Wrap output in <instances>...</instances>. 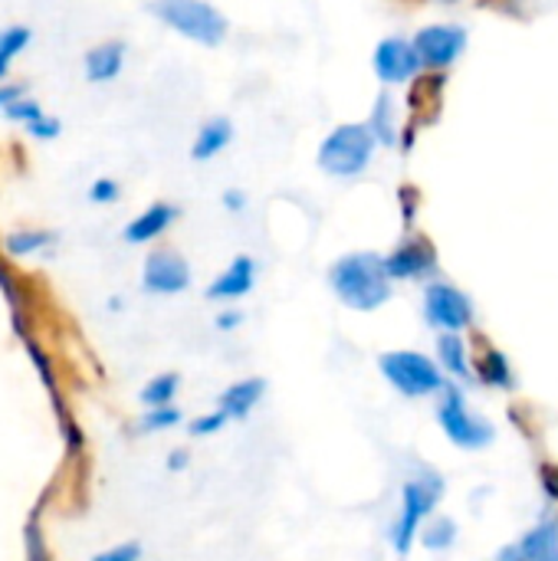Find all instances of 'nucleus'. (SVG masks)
Listing matches in <instances>:
<instances>
[{
  "mask_svg": "<svg viewBox=\"0 0 558 561\" xmlns=\"http://www.w3.org/2000/svg\"><path fill=\"white\" fill-rule=\"evenodd\" d=\"M326 283H329V293L335 296V302L358 316L382 312L395 299V289H398L395 279L388 276L385 253H378V250L339 253L326 270Z\"/></svg>",
  "mask_w": 558,
  "mask_h": 561,
  "instance_id": "obj_1",
  "label": "nucleus"
},
{
  "mask_svg": "<svg viewBox=\"0 0 558 561\" xmlns=\"http://www.w3.org/2000/svg\"><path fill=\"white\" fill-rule=\"evenodd\" d=\"M447 496V477L434 467H414L411 477H405L401 483V500L395 510V519L388 526V546L405 559L418 549L421 529L424 523L441 510Z\"/></svg>",
  "mask_w": 558,
  "mask_h": 561,
  "instance_id": "obj_2",
  "label": "nucleus"
},
{
  "mask_svg": "<svg viewBox=\"0 0 558 561\" xmlns=\"http://www.w3.org/2000/svg\"><path fill=\"white\" fill-rule=\"evenodd\" d=\"M378 154H382V145L375 141L365 118L362 122H339L319 138L316 168L329 181L349 184V181L365 178L372 171V164L378 161Z\"/></svg>",
  "mask_w": 558,
  "mask_h": 561,
  "instance_id": "obj_3",
  "label": "nucleus"
},
{
  "mask_svg": "<svg viewBox=\"0 0 558 561\" xmlns=\"http://www.w3.org/2000/svg\"><path fill=\"white\" fill-rule=\"evenodd\" d=\"M148 13L174 36L217 49L230 39V16L214 0H151Z\"/></svg>",
  "mask_w": 558,
  "mask_h": 561,
  "instance_id": "obj_4",
  "label": "nucleus"
},
{
  "mask_svg": "<svg viewBox=\"0 0 558 561\" xmlns=\"http://www.w3.org/2000/svg\"><path fill=\"white\" fill-rule=\"evenodd\" d=\"M378 375L385 385L408 401H437L451 385L434 352L421 348H388L378 355Z\"/></svg>",
  "mask_w": 558,
  "mask_h": 561,
  "instance_id": "obj_5",
  "label": "nucleus"
},
{
  "mask_svg": "<svg viewBox=\"0 0 558 561\" xmlns=\"http://www.w3.org/2000/svg\"><path fill=\"white\" fill-rule=\"evenodd\" d=\"M434 421L441 434L464 454H483L497 444V424L470 404L467 385L451 381L441 391V398L434 401Z\"/></svg>",
  "mask_w": 558,
  "mask_h": 561,
  "instance_id": "obj_6",
  "label": "nucleus"
},
{
  "mask_svg": "<svg viewBox=\"0 0 558 561\" xmlns=\"http://www.w3.org/2000/svg\"><path fill=\"white\" fill-rule=\"evenodd\" d=\"M421 319L434 335H470L477 329V302L464 286L447 276H437L421 286Z\"/></svg>",
  "mask_w": 558,
  "mask_h": 561,
  "instance_id": "obj_7",
  "label": "nucleus"
},
{
  "mask_svg": "<svg viewBox=\"0 0 558 561\" xmlns=\"http://www.w3.org/2000/svg\"><path fill=\"white\" fill-rule=\"evenodd\" d=\"M418 53H421V62H424V76H451L467 49H470V30L460 23V20H431V23H421L414 33H411Z\"/></svg>",
  "mask_w": 558,
  "mask_h": 561,
  "instance_id": "obj_8",
  "label": "nucleus"
},
{
  "mask_svg": "<svg viewBox=\"0 0 558 561\" xmlns=\"http://www.w3.org/2000/svg\"><path fill=\"white\" fill-rule=\"evenodd\" d=\"M385 266L395 286H408V283L424 286L441 276V253L424 230H405L385 250Z\"/></svg>",
  "mask_w": 558,
  "mask_h": 561,
  "instance_id": "obj_9",
  "label": "nucleus"
},
{
  "mask_svg": "<svg viewBox=\"0 0 558 561\" xmlns=\"http://www.w3.org/2000/svg\"><path fill=\"white\" fill-rule=\"evenodd\" d=\"M372 72L382 89H391V92L411 89L424 76V62H421L414 39L408 33L382 36L372 49Z\"/></svg>",
  "mask_w": 558,
  "mask_h": 561,
  "instance_id": "obj_10",
  "label": "nucleus"
},
{
  "mask_svg": "<svg viewBox=\"0 0 558 561\" xmlns=\"http://www.w3.org/2000/svg\"><path fill=\"white\" fill-rule=\"evenodd\" d=\"M194 283L191 263L174 247H155L141 263V289L148 296H181Z\"/></svg>",
  "mask_w": 558,
  "mask_h": 561,
  "instance_id": "obj_11",
  "label": "nucleus"
},
{
  "mask_svg": "<svg viewBox=\"0 0 558 561\" xmlns=\"http://www.w3.org/2000/svg\"><path fill=\"white\" fill-rule=\"evenodd\" d=\"M257 279H260V263H257V256L237 253V256L210 279V286L204 289V296H207L210 302H220V306H237L240 299H247V296L257 289Z\"/></svg>",
  "mask_w": 558,
  "mask_h": 561,
  "instance_id": "obj_12",
  "label": "nucleus"
},
{
  "mask_svg": "<svg viewBox=\"0 0 558 561\" xmlns=\"http://www.w3.org/2000/svg\"><path fill=\"white\" fill-rule=\"evenodd\" d=\"M493 561H558V516L549 513L533 523L516 542L503 546Z\"/></svg>",
  "mask_w": 558,
  "mask_h": 561,
  "instance_id": "obj_13",
  "label": "nucleus"
},
{
  "mask_svg": "<svg viewBox=\"0 0 558 561\" xmlns=\"http://www.w3.org/2000/svg\"><path fill=\"white\" fill-rule=\"evenodd\" d=\"M365 125L372 128V135H375V141L382 145V151H398V148H401L405 125H408L401 95L391 92V89H382V92L372 99V105H368Z\"/></svg>",
  "mask_w": 558,
  "mask_h": 561,
  "instance_id": "obj_14",
  "label": "nucleus"
},
{
  "mask_svg": "<svg viewBox=\"0 0 558 561\" xmlns=\"http://www.w3.org/2000/svg\"><path fill=\"white\" fill-rule=\"evenodd\" d=\"M178 217H181V207H178V204H171V201H155V204H148L145 210H138V214L125 224L122 237H125L128 247H148V243L161 240V237L178 224Z\"/></svg>",
  "mask_w": 558,
  "mask_h": 561,
  "instance_id": "obj_15",
  "label": "nucleus"
},
{
  "mask_svg": "<svg viewBox=\"0 0 558 561\" xmlns=\"http://www.w3.org/2000/svg\"><path fill=\"white\" fill-rule=\"evenodd\" d=\"M474 385L487 388V391H503V394H513L520 388V378H516V368L510 362V355L490 342H480L477 345V358H474Z\"/></svg>",
  "mask_w": 558,
  "mask_h": 561,
  "instance_id": "obj_16",
  "label": "nucleus"
},
{
  "mask_svg": "<svg viewBox=\"0 0 558 561\" xmlns=\"http://www.w3.org/2000/svg\"><path fill=\"white\" fill-rule=\"evenodd\" d=\"M434 358L444 368L447 381L457 385H474V358H477V345L470 342V335H457V332H444L434 339Z\"/></svg>",
  "mask_w": 558,
  "mask_h": 561,
  "instance_id": "obj_17",
  "label": "nucleus"
},
{
  "mask_svg": "<svg viewBox=\"0 0 558 561\" xmlns=\"http://www.w3.org/2000/svg\"><path fill=\"white\" fill-rule=\"evenodd\" d=\"M237 138V128L227 115H210L197 125L194 131V141H191V161L197 164H207L214 158H220Z\"/></svg>",
  "mask_w": 558,
  "mask_h": 561,
  "instance_id": "obj_18",
  "label": "nucleus"
},
{
  "mask_svg": "<svg viewBox=\"0 0 558 561\" xmlns=\"http://www.w3.org/2000/svg\"><path fill=\"white\" fill-rule=\"evenodd\" d=\"M125 53L128 46L122 39H105V43H95L92 49H86L82 56V72L92 85H105V82H115L125 69Z\"/></svg>",
  "mask_w": 558,
  "mask_h": 561,
  "instance_id": "obj_19",
  "label": "nucleus"
},
{
  "mask_svg": "<svg viewBox=\"0 0 558 561\" xmlns=\"http://www.w3.org/2000/svg\"><path fill=\"white\" fill-rule=\"evenodd\" d=\"M266 398V381L263 378H240L234 385H227L217 398V408L230 417V421H247Z\"/></svg>",
  "mask_w": 558,
  "mask_h": 561,
  "instance_id": "obj_20",
  "label": "nucleus"
},
{
  "mask_svg": "<svg viewBox=\"0 0 558 561\" xmlns=\"http://www.w3.org/2000/svg\"><path fill=\"white\" fill-rule=\"evenodd\" d=\"M457 539H460V523L454 516H447V513H434L424 523L418 546L424 552H431V556H444V552H451L457 546Z\"/></svg>",
  "mask_w": 558,
  "mask_h": 561,
  "instance_id": "obj_21",
  "label": "nucleus"
},
{
  "mask_svg": "<svg viewBox=\"0 0 558 561\" xmlns=\"http://www.w3.org/2000/svg\"><path fill=\"white\" fill-rule=\"evenodd\" d=\"M53 243H56V233H49V230H13V233L3 237L7 256H16V260L33 256V253H43Z\"/></svg>",
  "mask_w": 558,
  "mask_h": 561,
  "instance_id": "obj_22",
  "label": "nucleus"
},
{
  "mask_svg": "<svg viewBox=\"0 0 558 561\" xmlns=\"http://www.w3.org/2000/svg\"><path fill=\"white\" fill-rule=\"evenodd\" d=\"M178 391H181V375H178V371H161V375H155V378L141 388L138 398H141L145 408H164V404H174Z\"/></svg>",
  "mask_w": 558,
  "mask_h": 561,
  "instance_id": "obj_23",
  "label": "nucleus"
},
{
  "mask_svg": "<svg viewBox=\"0 0 558 561\" xmlns=\"http://www.w3.org/2000/svg\"><path fill=\"white\" fill-rule=\"evenodd\" d=\"M181 421H184V414H181L174 404L145 408V414H141V421H138V431H141V434H164V431H174Z\"/></svg>",
  "mask_w": 558,
  "mask_h": 561,
  "instance_id": "obj_24",
  "label": "nucleus"
},
{
  "mask_svg": "<svg viewBox=\"0 0 558 561\" xmlns=\"http://www.w3.org/2000/svg\"><path fill=\"white\" fill-rule=\"evenodd\" d=\"M395 201H398V214H401L405 230H418V217L424 210V194L414 184H401L395 191Z\"/></svg>",
  "mask_w": 558,
  "mask_h": 561,
  "instance_id": "obj_25",
  "label": "nucleus"
},
{
  "mask_svg": "<svg viewBox=\"0 0 558 561\" xmlns=\"http://www.w3.org/2000/svg\"><path fill=\"white\" fill-rule=\"evenodd\" d=\"M30 39H33L30 26H23V23H16V26H3V30H0V56L13 62V59L30 46Z\"/></svg>",
  "mask_w": 558,
  "mask_h": 561,
  "instance_id": "obj_26",
  "label": "nucleus"
},
{
  "mask_svg": "<svg viewBox=\"0 0 558 561\" xmlns=\"http://www.w3.org/2000/svg\"><path fill=\"white\" fill-rule=\"evenodd\" d=\"M227 424H230V417H227L220 408H214V411L197 414V417L187 424V431H191V437H214V434H220Z\"/></svg>",
  "mask_w": 558,
  "mask_h": 561,
  "instance_id": "obj_27",
  "label": "nucleus"
},
{
  "mask_svg": "<svg viewBox=\"0 0 558 561\" xmlns=\"http://www.w3.org/2000/svg\"><path fill=\"white\" fill-rule=\"evenodd\" d=\"M43 115V105L39 102H33V99H16V102H10L7 108H3V118L7 122H16V125H30V122H36Z\"/></svg>",
  "mask_w": 558,
  "mask_h": 561,
  "instance_id": "obj_28",
  "label": "nucleus"
},
{
  "mask_svg": "<svg viewBox=\"0 0 558 561\" xmlns=\"http://www.w3.org/2000/svg\"><path fill=\"white\" fill-rule=\"evenodd\" d=\"M122 197V184L115 178H95L89 184V201L92 204H115Z\"/></svg>",
  "mask_w": 558,
  "mask_h": 561,
  "instance_id": "obj_29",
  "label": "nucleus"
},
{
  "mask_svg": "<svg viewBox=\"0 0 558 561\" xmlns=\"http://www.w3.org/2000/svg\"><path fill=\"white\" fill-rule=\"evenodd\" d=\"M92 561H141V546L138 542H118V546L95 552Z\"/></svg>",
  "mask_w": 558,
  "mask_h": 561,
  "instance_id": "obj_30",
  "label": "nucleus"
},
{
  "mask_svg": "<svg viewBox=\"0 0 558 561\" xmlns=\"http://www.w3.org/2000/svg\"><path fill=\"white\" fill-rule=\"evenodd\" d=\"M243 322H247V312L240 309V306H224L217 316H214V329L217 332H237V329H243Z\"/></svg>",
  "mask_w": 558,
  "mask_h": 561,
  "instance_id": "obj_31",
  "label": "nucleus"
},
{
  "mask_svg": "<svg viewBox=\"0 0 558 561\" xmlns=\"http://www.w3.org/2000/svg\"><path fill=\"white\" fill-rule=\"evenodd\" d=\"M220 207H224L230 217H240V214L250 210V194L240 191V187H227V191L220 194Z\"/></svg>",
  "mask_w": 558,
  "mask_h": 561,
  "instance_id": "obj_32",
  "label": "nucleus"
},
{
  "mask_svg": "<svg viewBox=\"0 0 558 561\" xmlns=\"http://www.w3.org/2000/svg\"><path fill=\"white\" fill-rule=\"evenodd\" d=\"M26 131L33 135V138H43V141H53V138H59V131H62V125H59V118H53V115H39L36 122H30L26 125Z\"/></svg>",
  "mask_w": 558,
  "mask_h": 561,
  "instance_id": "obj_33",
  "label": "nucleus"
},
{
  "mask_svg": "<svg viewBox=\"0 0 558 561\" xmlns=\"http://www.w3.org/2000/svg\"><path fill=\"white\" fill-rule=\"evenodd\" d=\"M23 95H26V85H23V82H10V85H7V82H0V112H3L10 102L23 99Z\"/></svg>",
  "mask_w": 558,
  "mask_h": 561,
  "instance_id": "obj_34",
  "label": "nucleus"
},
{
  "mask_svg": "<svg viewBox=\"0 0 558 561\" xmlns=\"http://www.w3.org/2000/svg\"><path fill=\"white\" fill-rule=\"evenodd\" d=\"M543 490L558 506V467H543Z\"/></svg>",
  "mask_w": 558,
  "mask_h": 561,
  "instance_id": "obj_35",
  "label": "nucleus"
},
{
  "mask_svg": "<svg viewBox=\"0 0 558 561\" xmlns=\"http://www.w3.org/2000/svg\"><path fill=\"white\" fill-rule=\"evenodd\" d=\"M187 463H191V454H187V450H171V457H168V470H171V473L187 470Z\"/></svg>",
  "mask_w": 558,
  "mask_h": 561,
  "instance_id": "obj_36",
  "label": "nucleus"
},
{
  "mask_svg": "<svg viewBox=\"0 0 558 561\" xmlns=\"http://www.w3.org/2000/svg\"><path fill=\"white\" fill-rule=\"evenodd\" d=\"M30 561H46V549H39L36 526H30Z\"/></svg>",
  "mask_w": 558,
  "mask_h": 561,
  "instance_id": "obj_37",
  "label": "nucleus"
},
{
  "mask_svg": "<svg viewBox=\"0 0 558 561\" xmlns=\"http://www.w3.org/2000/svg\"><path fill=\"white\" fill-rule=\"evenodd\" d=\"M0 289L7 293V299H10V302H16V296H13V279H10V273L3 270V263H0Z\"/></svg>",
  "mask_w": 558,
  "mask_h": 561,
  "instance_id": "obj_38",
  "label": "nucleus"
},
{
  "mask_svg": "<svg viewBox=\"0 0 558 561\" xmlns=\"http://www.w3.org/2000/svg\"><path fill=\"white\" fill-rule=\"evenodd\" d=\"M7 72H10V59H3V56H0V82L7 79Z\"/></svg>",
  "mask_w": 558,
  "mask_h": 561,
  "instance_id": "obj_39",
  "label": "nucleus"
},
{
  "mask_svg": "<svg viewBox=\"0 0 558 561\" xmlns=\"http://www.w3.org/2000/svg\"><path fill=\"white\" fill-rule=\"evenodd\" d=\"M431 3H437V7H460V3H467V0H431Z\"/></svg>",
  "mask_w": 558,
  "mask_h": 561,
  "instance_id": "obj_40",
  "label": "nucleus"
}]
</instances>
